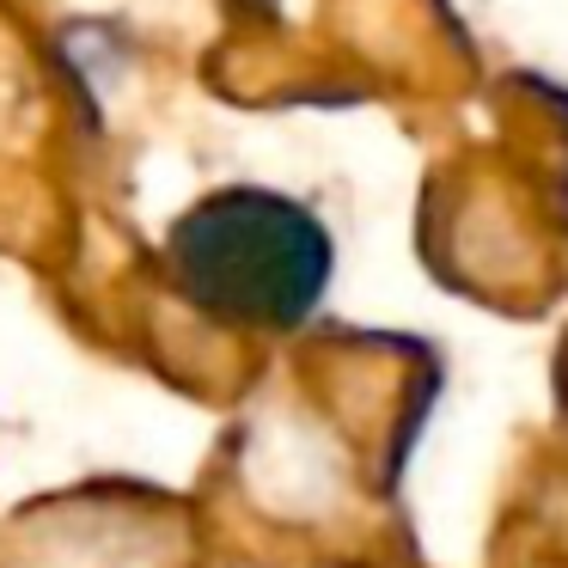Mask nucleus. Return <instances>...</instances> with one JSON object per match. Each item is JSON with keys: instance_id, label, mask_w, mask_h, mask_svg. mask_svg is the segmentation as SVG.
I'll use <instances>...</instances> for the list:
<instances>
[{"instance_id": "1", "label": "nucleus", "mask_w": 568, "mask_h": 568, "mask_svg": "<svg viewBox=\"0 0 568 568\" xmlns=\"http://www.w3.org/2000/svg\"><path fill=\"white\" fill-rule=\"evenodd\" d=\"M172 275L226 324H300L331 282V239L300 202L221 190L172 226Z\"/></svg>"}]
</instances>
